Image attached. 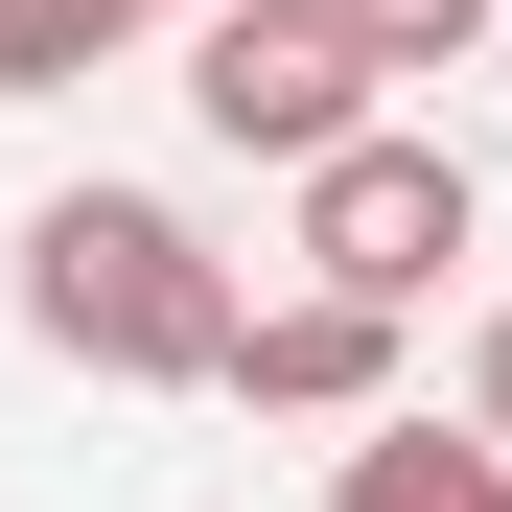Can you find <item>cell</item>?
I'll list each match as a JSON object with an SVG mask.
<instances>
[{
	"label": "cell",
	"instance_id": "1",
	"mask_svg": "<svg viewBox=\"0 0 512 512\" xmlns=\"http://www.w3.org/2000/svg\"><path fill=\"white\" fill-rule=\"evenodd\" d=\"M24 326H47V350L70 373H140V396H233V280H210V233L187 210H163V187H70V210H24Z\"/></svg>",
	"mask_w": 512,
	"mask_h": 512
},
{
	"label": "cell",
	"instance_id": "2",
	"mask_svg": "<svg viewBox=\"0 0 512 512\" xmlns=\"http://www.w3.org/2000/svg\"><path fill=\"white\" fill-rule=\"evenodd\" d=\"M187 117L233 163H326L373 117V24L350 0H187Z\"/></svg>",
	"mask_w": 512,
	"mask_h": 512
},
{
	"label": "cell",
	"instance_id": "3",
	"mask_svg": "<svg viewBox=\"0 0 512 512\" xmlns=\"http://www.w3.org/2000/svg\"><path fill=\"white\" fill-rule=\"evenodd\" d=\"M466 233H489V187H466L443 140H396V117H350V140L303 163V256H326V280H373V303H419Z\"/></svg>",
	"mask_w": 512,
	"mask_h": 512
},
{
	"label": "cell",
	"instance_id": "4",
	"mask_svg": "<svg viewBox=\"0 0 512 512\" xmlns=\"http://www.w3.org/2000/svg\"><path fill=\"white\" fill-rule=\"evenodd\" d=\"M233 396H256V419H373V396H396V303L303 256V280L233 326Z\"/></svg>",
	"mask_w": 512,
	"mask_h": 512
},
{
	"label": "cell",
	"instance_id": "5",
	"mask_svg": "<svg viewBox=\"0 0 512 512\" xmlns=\"http://www.w3.org/2000/svg\"><path fill=\"white\" fill-rule=\"evenodd\" d=\"M326 512H512V443H489V419H466V443H443V419H373Z\"/></svg>",
	"mask_w": 512,
	"mask_h": 512
},
{
	"label": "cell",
	"instance_id": "6",
	"mask_svg": "<svg viewBox=\"0 0 512 512\" xmlns=\"http://www.w3.org/2000/svg\"><path fill=\"white\" fill-rule=\"evenodd\" d=\"M140 0H0V94H70V70H117Z\"/></svg>",
	"mask_w": 512,
	"mask_h": 512
},
{
	"label": "cell",
	"instance_id": "7",
	"mask_svg": "<svg viewBox=\"0 0 512 512\" xmlns=\"http://www.w3.org/2000/svg\"><path fill=\"white\" fill-rule=\"evenodd\" d=\"M350 24H373V70H466V47L512 24V0H350Z\"/></svg>",
	"mask_w": 512,
	"mask_h": 512
},
{
	"label": "cell",
	"instance_id": "8",
	"mask_svg": "<svg viewBox=\"0 0 512 512\" xmlns=\"http://www.w3.org/2000/svg\"><path fill=\"white\" fill-rule=\"evenodd\" d=\"M466 419H489V443H512V303H489V350H466Z\"/></svg>",
	"mask_w": 512,
	"mask_h": 512
},
{
	"label": "cell",
	"instance_id": "9",
	"mask_svg": "<svg viewBox=\"0 0 512 512\" xmlns=\"http://www.w3.org/2000/svg\"><path fill=\"white\" fill-rule=\"evenodd\" d=\"M489 70H512V24H489Z\"/></svg>",
	"mask_w": 512,
	"mask_h": 512
}]
</instances>
